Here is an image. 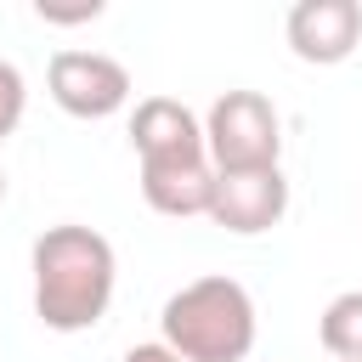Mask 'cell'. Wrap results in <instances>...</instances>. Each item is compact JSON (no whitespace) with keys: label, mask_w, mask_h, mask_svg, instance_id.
<instances>
[{"label":"cell","mask_w":362,"mask_h":362,"mask_svg":"<svg viewBox=\"0 0 362 362\" xmlns=\"http://www.w3.org/2000/svg\"><path fill=\"white\" fill-rule=\"evenodd\" d=\"M28 272H34V317L51 334H85L113 305L119 260L96 226H79V221L45 226L28 249Z\"/></svg>","instance_id":"cell-1"},{"label":"cell","mask_w":362,"mask_h":362,"mask_svg":"<svg viewBox=\"0 0 362 362\" xmlns=\"http://www.w3.org/2000/svg\"><path fill=\"white\" fill-rule=\"evenodd\" d=\"M164 345L181 362H243L255 351V300L238 277H192L158 311Z\"/></svg>","instance_id":"cell-2"},{"label":"cell","mask_w":362,"mask_h":362,"mask_svg":"<svg viewBox=\"0 0 362 362\" xmlns=\"http://www.w3.org/2000/svg\"><path fill=\"white\" fill-rule=\"evenodd\" d=\"M204 147L215 170H277L283 119L266 90H221L204 113Z\"/></svg>","instance_id":"cell-3"},{"label":"cell","mask_w":362,"mask_h":362,"mask_svg":"<svg viewBox=\"0 0 362 362\" xmlns=\"http://www.w3.org/2000/svg\"><path fill=\"white\" fill-rule=\"evenodd\" d=\"M45 90L74 119H107L130 102V68L107 51H57L45 62Z\"/></svg>","instance_id":"cell-4"},{"label":"cell","mask_w":362,"mask_h":362,"mask_svg":"<svg viewBox=\"0 0 362 362\" xmlns=\"http://www.w3.org/2000/svg\"><path fill=\"white\" fill-rule=\"evenodd\" d=\"M221 232L232 238H260L288 215V181L283 164L277 170H215L209 187V209H204Z\"/></svg>","instance_id":"cell-5"},{"label":"cell","mask_w":362,"mask_h":362,"mask_svg":"<svg viewBox=\"0 0 362 362\" xmlns=\"http://www.w3.org/2000/svg\"><path fill=\"white\" fill-rule=\"evenodd\" d=\"M283 34H288V51L300 62L334 68L362 45V6L356 0H294Z\"/></svg>","instance_id":"cell-6"},{"label":"cell","mask_w":362,"mask_h":362,"mask_svg":"<svg viewBox=\"0 0 362 362\" xmlns=\"http://www.w3.org/2000/svg\"><path fill=\"white\" fill-rule=\"evenodd\" d=\"M209 187H215L209 147H181V153L141 158V198H147L158 215H170V221L204 215V209H209Z\"/></svg>","instance_id":"cell-7"},{"label":"cell","mask_w":362,"mask_h":362,"mask_svg":"<svg viewBox=\"0 0 362 362\" xmlns=\"http://www.w3.org/2000/svg\"><path fill=\"white\" fill-rule=\"evenodd\" d=\"M130 147H136V158L204 147V119L175 96H141L136 113H130Z\"/></svg>","instance_id":"cell-8"},{"label":"cell","mask_w":362,"mask_h":362,"mask_svg":"<svg viewBox=\"0 0 362 362\" xmlns=\"http://www.w3.org/2000/svg\"><path fill=\"white\" fill-rule=\"evenodd\" d=\"M317 339L334 362H362V288H345L322 305L317 317Z\"/></svg>","instance_id":"cell-9"},{"label":"cell","mask_w":362,"mask_h":362,"mask_svg":"<svg viewBox=\"0 0 362 362\" xmlns=\"http://www.w3.org/2000/svg\"><path fill=\"white\" fill-rule=\"evenodd\" d=\"M23 107H28V79H23V68H17V62H6V57H0V141L23 124Z\"/></svg>","instance_id":"cell-10"},{"label":"cell","mask_w":362,"mask_h":362,"mask_svg":"<svg viewBox=\"0 0 362 362\" xmlns=\"http://www.w3.org/2000/svg\"><path fill=\"white\" fill-rule=\"evenodd\" d=\"M34 17H40V23H96V17H102V0H74V6L34 0Z\"/></svg>","instance_id":"cell-11"},{"label":"cell","mask_w":362,"mask_h":362,"mask_svg":"<svg viewBox=\"0 0 362 362\" xmlns=\"http://www.w3.org/2000/svg\"><path fill=\"white\" fill-rule=\"evenodd\" d=\"M124 362H181V356L158 339V345H130V351H124Z\"/></svg>","instance_id":"cell-12"},{"label":"cell","mask_w":362,"mask_h":362,"mask_svg":"<svg viewBox=\"0 0 362 362\" xmlns=\"http://www.w3.org/2000/svg\"><path fill=\"white\" fill-rule=\"evenodd\" d=\"M0 204H6V170H0Z\"/></svg>","instance_id":"cell-13"}]
</instances>
